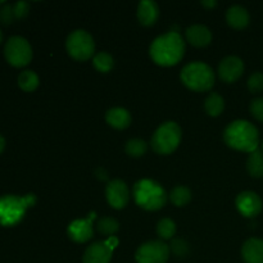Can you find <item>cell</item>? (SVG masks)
<instances>
[{"mask_svg": "<svg viewBox=\"0 0 263 263\" xmlns=\"http://www.w3.org/2000/svg\"><path fill=\"white\" fill-rule=\"evenodd\" d=\"M181 138V128L176 122H164L153 134L152 148L157 154L168 156L179 148Z\"/></svg>", "mask_w": 263, "mask_h": 263, "instance_id": "8992f818", "label": "cell"}, {"mask_svg": "<svg viewBox=\"0 0 263 263\" xmlns=\"http://www.w3.org/2000/svg\"><path fill=\"white\" fill-rule=\"evenodd\" d=\"M4 4V2H3V0H0V5H3Z\"/></svg>", "mask_w": 263, "mask_h": 263, "instance_id": "74e56055", "label": "cell"}, {"mask_svg": "<svg viewBox=\"0 0 263 263\" xmlns=\"http://www.w3.org/2000/svg\"><path fill=\"white\" fill-rule=\"evenodd\" d=\"M97 229L102 235L109 236L110 238V236H113L118 231L120 223H118V221L113 217H103L102 220H99V222H98Z\"/></svg>", "mask_w": 263, "mask_h": 263, "instance_id": "4316f807", "label": "cell"}, {"mask_svg": "<svg viewBox=\"0 0 263 263\" xmlns=\"http://www.w3.org/2000/svg\"><path fill=\"white\" fill-rule=\"evenodd\" d=\"M226 21H228L229 26H231L235 30H243L249 25V17L248 10L241 5H233L226 12Z\"/></svg>", "mask_w": 263, "mask_h": 263, "instance_id": "d6986e66", "label": "cell"}, {"mask_svg": "<svg viewBox=\"0 0 263 263\" xmlns=\"http://www.w3.org/2000/svg\"><path fill=\"white\" fill-rule=\"evenodd\" d=\"M112 254L113 248L107 240L95 241L85 251L82 263H109Z\"/></svg>", "mask_w": 263, "mask_h": 263, "instance_id": "5bb4252c", "label": "cell"}, {"mask_svg": "<svg viewBox=\"0 0 263 263\" xmlns=\"http://www.w3.org/2000/svg\"><path fill=\"white\" fill-rule=\"evenodd\" d=\"M95 175H97L98 179L102 180V181H105V180L108 179V174L104 168H98L97 172H95Z\"/></svg>", "mask_w": 263, "mask_h": 263, "instance_id": "d6a6232c", "label": "cell"}, {"mask_svg": "<svg viewBox=\"0 0 263 263\" xmlns=\"http://www.w3.org/2000/svg\"><path fill=\"white\" fill-rule=\"evenodd\" d=\"M170 251L179 258H184L189 254V244L182 239H174L170 246Z\"/></svg>", "mask_w": 263, "mask_h": 263, "instance_id": "83f0119b", "label": "cell"}, {"mask_svg": "<svg viewBox=\"0 0 263 263\" xmlns=\"http://www.w3.org/2000/svg\"><path fill=\"white\" fill-rule=\"evenodd\" d=\"M13 10H14L15 20H22V18L27 17L30 13V4L27 2H17L13 5Z\"/></svg>", "mask_w": 263, "mask_h": 263, "instance_id": "4dcf8cb0", "label": "cell"}, {"mask_svg": "<svg viewBox=\"0 0 263 263\" xmlns=\"http://www.w3.org/2000/svg\"><path fill=\"white\" fill-rule=\"evenodd\" d=\"M204 109L211 117H218L225 109V100L217 92H211L204 102Z\"/></svg>", "mask_w": 263, "mask_h": 263, "instance_id": "44dd1931", "label": "cell"}, {"mask_svg": "<svg viewBox=\"0 0 263 263\" xmlns=\"http://www.w3.org/2000/svg\"><path fill=\"white\" fill-rule=\"evenodd\" d=\"M134 199L145 211H158L166 205L168 195L161 184L151 179H143L134 186Z\"/></svg>", "mask_w": 263, "mask_h": 263, "instance_id": "3957f363", "label": "cell"}, {"mask_svg": "<svg viewBox=\"0 0 263 263\" xmlns=\"http://www.w3.org/2000/svg\"><path fill=\"white\" fill-rule=\"evenodd\" d=\"M92 64H94L95 69L102 73H107L115 66V61H113V57L110 55L107 51H100V53L95 54L94 58H92Z\"/></svg>", "mask_w": 263, "mask_h": 263, "instance_id": "cb8c5ba5", "label": "cell"}, {"mask_svg": "<svg viewBox=\"0 0 263 263\" xmlns=\"http://www.w3.org/2000/svg\"><path fill=\"white\" fill-rule=\"evenodd\" d=\"M225 144L235 151L252 153L258 149L259 134L256 126L246 120L231 122L223 131Z\"/></svg>", "mask_w": 263, "mask_h": 263, "instance_id": "7a4b0ae2", "label": "cell"}, {"mask_svg": "<svg viewBox=\"0 0 263 263\" xmlns=\"http://www.w3.org/2000/svg\"><path fill=\"white\" fill-rule=\"evenodd\" d=\"M2 41H3V31L0 30V44H2Z\"/></svg>", "mask_w": 263, "mask_h": 263, "instance_id": "8d00e7d4", "label": "cell"}, {"mask_svg": "<svg viewBox=\"0 0 263 263\" xmlns=\"http://www.w3.org/2000/svg\"><path fill=\"white\" fill-rule=\"evenodd\" d=\"M105 197L108 203L115 210H123L130 200V190L122 180H113L107 185Z\"/></svg>", "mask_w": 263, "mask_h": 263, "instance_id": "30bf717a", "label": "cell"}, {"mask_svg": "<svg viewBox=\"0 0 263 263\" xmlns=\"http://www.w3.org/2000/svg\"><path fill=\"white\" fill-rule=\"evenodd\" d=\"M95 220V212H91L87 218L82 220H74L69 223L67 229L69 239L74 243H86L94 236V230H92V221Z\"/></svg>", "mask_w": 263, "mask_h": 263, "instance_id": "8fae6325", "label": "cell"}, {"mask_svg": "<svg viewBox=\"0 0 263 263\" xmlns=\"http://www.w3.org/2000/svg\"><path fill=\"white\" fill-rule=\"evenodd\" d=\"M241 257L246 263H263V240L251 238L241 247Z\"/></svg>", "mask_w": 263, "mask_h": 263, "instance_id": "e0dca14e", "label": "cell"}, {"mask_svg": "<svg viewBox=\"0 0 263 263\" xmlns=\"http://www.w3.org/2000/svg\"><path fill=\"white\" fill-rule=\"evenodd\" d=\"M157 234L163 240H170L176 234V223L171 218H162L157 225Z\"/></svg>", "mask_w": 263, "mask_h": 263, "instance_id": "d4e9b609", "label": "cell"}, {"mask_svg": "<svg viewBox=\"0 0 263 263\" xmlns=\"http://www.w3.org/2000/svg\"><path fill=\"white\" fill-rule=\"evenodd\" d=\"M35 203V194H27L25 197L7 194L0 197V225H17L23 218L27 208L32 207Z\"/></svg>", "mask_w": 263, "mask_h": 263, "instance_id": "277c9868", "label": "cell"}, {"mask_svg": "<svg viewBox=\"0 0 263 263\" xmlns=\"http://www.w3.org/2000/svg\"><path fill=\"white\" fill-rule=\"evenodd\" d=\"M170 247L161 240H152L141 244L135 253L138 263H167Z\"/></svg>", "mask_w": 263, "mask_h": 263, "instance_id": "9c48e42d", "label": "cell"}, {"mask_svg": "<svg viewBox=\"0 0 263 263\" xmlns=\"http://www.w3.org/2000/svg\"><path fill=\"white\" fill-rule=\"evenodd\" d=\"M4 148H5V139L0 135V153L4 151Z\"/></svg>", "mask_w": 263, "mask_h": 263, "instance_id": "d590c367", "label": "cell"}, {"mask_svg": "<svg viewBox=\"0 0 263 263\" xmlns=\"http://www.w3.org/2000/svg\"><path fill=\"white\" fill-rule=\"evenodd\" d=\"M66 49L74 61L85 62L94 55L95 41L87 31L76 30L67 37Z\"/></svg>", "mask_w": 263, "mask_h": 263, "instance_id": "52a82bcc", "label": "cell"}, {"mask_svg": "<svg viewBox=\"0 0 263 263\" xmlns=\"http://www.w3.org/2000/svg\"><path fill=\"white\" fill-rule=\"evenodd\" d=\"M236 208L246 217H256L262 211L263 203L259 195L254 192H243L236 197Z\"/></svg>", "mask_w": 263, "mask_h": 263, "instance_id": "4fadbf2b", "label": "cell"}, {"mask_svg": "<svg viewBox=\"0 0 263 263\" xmlns=\"http://www.w3.org/2000/svg\"><path fill=\"white\" fill-rule=\"evenodd\" d=\"M251 113L254 118L263 122V98H257L251 103Z\"/></svg>", "mask_w": 263, "mask_h": 263, "instance_id": "1f68e13d", "label": "cell"}, {"mask_svg": "<svg viewBox=\"0 0 263 263\" xmlns=\"http://www.w3.org/2000/svg\"><path fill=\"white\" fill-rule=\"evenodd\" d=\"M244 72V62L239 57L230 55L223 58L218 64V74L221 80L228 84L235 82L240 79Z\"/></svg>", "mask_w": 263, "mask_h": 263, "instance_id": "7c38bea8", "label": "cell"}, {"mask_svg": "<svg viewBox=\"0 0 263 263\" xmlns=\"http://www.w3.org/2000/svg\"><path fill=\"white\" fill-rule=\"evenodd\" d=\"M151 58L161 67H172L179 63L185 54V43L177 31H170L158 36L149 49Z\"/></svg>", "mask_w": 263, "mask_h": 263, "instance_id": "6da1fadb", "label": "cell"}, {"mask_svg": "<svg viewBox=\"0 0 263 263\" xmlns=\"http://www.w3.org/2000/svg\"><path fill=\"white\" fill-rule=\"evenodd\" d=\"M180 79L187 89L203 92L211 90L215 85V72L203 62H192L182 68Z\"/></svg>", "mask_w": 263, "mask_h": 263, "instance_id": "5b68a950", "label": "cell"}, {"mask_svg": "<svg viewBox=\"0 0 263 263\" xmlns=\"http://www.w3.org/2000/svg\"><path fill=\"white\" fill-rule=\"evenodd\" d=\"M159 17V8L153 0H141L138 7V20L145 27H151Z\"/></svg>", "mask_w": 263, "mask_h": 263, "instance_id": "2e32d148", "label": "cell"}, {"mask_svg": "<svg viewBox=\"0 0 263 263\" xmlns=\"http://www.w3.org/2000/svg\"><path fill=\"white\" fill-rule=\"evenodd\" d=\"M107 241H108V244H109V246L112 247L113 249H115L116 247L118 246V239L116 238V236H110V238L107 239Z\"/></svg>", "mask_w": 263, "mask_h": 263, "instance_id": "e575fe53", "label": "cell"}, {"mask_svg": "<svg viewBox=\"0 0 263 263\" xmlns=\"http://www.w3.org/2000/svg\"><path fill=\"white\" fill-rule=\"evenodd\" d=\"M4 55L13 67H25L32 59V48L22 36H12L5 43Z\"/></svg>", "mask_w": 263, "mask_h": 263, "instance_id": "ba28073f", "label": "cell"}, {"mask_svg": "<svg viewBox=\"0 0 263 263\" xmlns=\"http://www.w3.org/2000/svg\"><path fill=\"white\" fill-rule=\"evenodd\" d=\"M15 20L14 10H13L12 4H3L0 8V22L4 25H10Z\"/></svg>", "mask_w": 263, "mask_h": 263, "instance_id": "f546056e", "label": "cell"}, {"mask_svg": "<svg viewBox=\"0 0 263 263\" xmlns=\"http://www.w3.org/2000/svg\"><path fill=\"white\" fill-rule=\"evenodd\" d=\"M39 84H40V80H39L37 73L31 71V69H25L18 76V85L23 91H33V90L37 89Z\"/></svg>", "mask_w": 263, "mask_h": 263, "instance_id": "7402d4cb", "label": "cell"}, {"mask_svg": "<svg viewBox=\"0 0 263 263\" xmlns=\"http://www.w3.org/2000/svg\"><path fill=\"white\" fill-rule=\"evenodd\" d=\"M247 171L252 177H263V152L261 149L249 153L247 161Z\"/></svg>", "mask_w": 263, "mask_h": 263, "instance_id": "ffe728a7", "label": "cell"}, {"mask_svg": "<svg viewBox=\"0 0 263 263\" xmlns=\"http://www.w3.org/2000/svg\"><path fill=\"white\" fill-rule=\"evenodd\" d=\"M261 151L263 152V141H262V149H261Z\"/></svg>", "mask_w": 263, "mask_h": 263, "instance_id": "f35d334b", "label": "cell"}, {"mask_svg": "<svg viewBox=\"0 0 263 263\" xmlns=\"http://www.w3.org/2000/svg\"><path fill=\"white\" fill-rule=\"evenodd\" d=\"M168 197L170 200H171L176 207H185V205L189 204L190 200H192V192H190L189 187L180 185V186H176L175 189L171 190Z\"/></svg>", "mask_w": 263, "mask_h": 263, "instance_id": "603a6c76", "label": "cell"}, {"mask_svg": "<svg viewBox=\"0 0 263 263\" xmlns=\"http://www.w3.org/2000/svg\"><path fill=\"white\" fill-rule=\"evenodd\" d=\"M248 89L253 94H258L263 90V73L254 72L248 79Z\"/></svg>", "mask_w": 263, "mask_h": 263, "instance_id": "f1b7e54d", "label": "cell"}, {"mask_svg": "<svg viewBox=\"0 0 263 263\" xmlns=\"http://www.w3.org/2000/svg\"><path fill=\"white\" fill-rule=\"evenodd\" d=\"M202 5L208 9H212V8L217 7V2L216 0H204V2H202Z\"/></svg>", "mask_w": 263, "mask_h": 263, "instance_id": "836d02e7", "label": "cell"}, {"mask_svg": "<svg viewBox=\"0 0 263 263\" xmlns=\"http://www.w3.org/2000/svg\"><path fill=\"white\" fill-rule=\"evenodd\" d=\"M185 36H186V40L195 48H204V46L210 45L212 41V33H211L210 28L203 25L190 26L185 31Z\"/></svg>", "mask_w": 263, "mask_h": 263, "instance_id": "9a60e30c", "label": "cell"}, {"mask_svg": "<svg viewBox=\"0 0 263 263\" xmlns=\"http://www.w3.org/2000/svg\"><path fill=\"white\" fill-rule=\"evenodd\" d=\"M105 121L116 130H125L131 125V115L125 108L116 107L105 113Z\"/></svg>", "mask_w": 263, "mask_h": 263, "instance_id": "ac0fdd59", "label": "cell"}, {"mask_svg": "<svg viewBox=\"0 0 263 263\" xmlns=\"http://www.w3.org/2000/svg\"><path fill=\"white\" fill-rule=\"evenodd\" d=\"M125 151L130 157L139 158V157H143L146 153V151H148V144L144 140H141V139H131V140H128L126 143Z\"/></svg>", "mask_w": 263, "mask_h": 263, "instance_id": "484cf974", "label": "cell"}]
</instances>
